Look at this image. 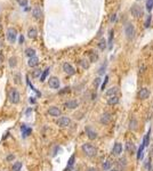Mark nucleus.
<instances>
[{"label": "nucleus", "mask_w": 153, "mask_h": 171, "mask_svg": "<svg viewBox=\"0 0 153 171\" xmlns=\"http://www.w3.org/2000/svg\"><path fill=\"white\" fill-rule=\"evenodd\" d=\"M81 151L83 152V154L86 155V156H89V157H93L95 155L97 154V148L95 147L94 145H91V144L89 143H86L83 144L82 146H81Z\"/></svg>", "instance_id": "f257e3e1"}, {"label": "nucleus", "mask_w": 153, "mask_h": 171, "mask_svg": "<svg viewBox=\"0 0 153 171\" xmlns=\"http://www.w3.org/2000/svg\"><path fill=\"white\" fill-rule=\"evenodd\" d=\"M9 101H10L12 104H15V105L18 104L20 101H21V95L15 88L10 89V91H9Z\"/></svg>", "instance_id": "f03ea898"}, {"label": "nucleus", "mask_w": 153, "mask_h": 171, "mask_svg": "<svg viewBox=\"0 0 153 171\" xmlns=\"http://www.w3.org/2000/svg\"><path fill=\"white\" fill-rule=\"evenodd\" d=\"M70 123H71V120H70V118H67V116H61L56 120V124L58 125L60 128H66L70 125Z\"/></svg>", "instance_id": "7ed1b4c3"}, {"label": "nucleus", "mask_w": 153, "mask_h": 171, "mask_svg": "<svg viewBox=\"0 0 153 171\" xmlns=\"http://www.w3.org/2000/svg\"><path fill=\"white\" fill-rule=\"evenodd\" d=\"M125 33H126L127 39L131 40V39L134 38V35H135V29H134V25L130 24V23H128V24L125 26Z\"/></svg>", "instance_id": "20e7f679"}, {"label": "nucleus", "mask_w": 153, "mask_h": 171, "mask_svg": "<svg viewBox=\"0 0 153 171\" xmlns=\"http://www.w3.org/2000/svg\"><path fill=\"white\" fill-rule=\"evenodd\" d=\"M16 38H17L16 30L13 28H8V30H7V39H8V41L10 43H14L16 41Z\"/></svg>", "instance_id": "39448f33"}, {"label": "nucleus", "mask_w": 153, "mask_h": 171, "mask_svg": "<svg viewBox=\"0 0 153 171\" xmlns=\"http://www.w3.org/2000/svg\"><path fill=\"white\" fill-rule=\"evenodd\" d=\"M48 86L50 87L52 89H58L60 86H61V82H60V79L56 78V77H52L49 78L48 80Z\"/></svg>", "instance_id": "423d86ee"}, {"label": "nucleus", "mask_w": 153, "mask_h": 171, "mask_svg": "<svg viewBox=\"0 0 153 171\" xmlns=\"http://www.w3.org/2000/svg\"><path fill=\"white\" fill-rule=\"evenodd\" d=\"M85 131H86L87 137H88L90 140H94V139H96L97 136H98L96 131H95L93 128H90V127H86V128H85Z\"/></svg>", "instance_id": "0eeeda50"}, {"label": "nucleus", "mask_w": 153, "mask_h": 171, "mask_svg": "<svg viewBox=\"0 0 153 171\" xmlns=\"http://www.w3.org/2000/svg\"><path fill=\"white\" fill-rule=\"evenodd\" d=\"M149 96H150V90L147 88H142V89H139V91H138V94H137V97H138V99H147L149 98Z\"/></svg>", "instance_id": "6e6552de"}, {"label": "nucleus", "mask_w": 153, "mask_h": 171, "mask_svg": "<svg viewBox=\"0 0 153 171\" xmlns=\"http://www.w3.org/2000/svg\"><path fill=\"white\" fill-rule=\"evenodd\" d=\"M48 114L50 115V116L53 118H58L62 115V111L58 109V107H56V106H52L50 109L48 110Z\"/></svg>", "instance_id": "1a4fd4ad"}, {"label": "nucleus", "mask_w": 153, "mask_h": 171, "mask_svg": "<svg viewBox=\"0 0 153 171\" xmlns=\"http://www.w3.org/2000/svg\"><path fill=\"white\" fill-rule=\"evenodd\" d=\"M63 71H64L67 75H73L75 73L74 67H73L70 63H64V64H63Z\"/></svg>", "instance_id": "9d476101"}, {"label": "nucleus", "mask_w": 153, "mask_h": 171, "mask_svg": "<svg viewBox=\"0 0 153 171\" xmlns=\"http://www.w3.org/2000/svg\"><path fill=\"white\" fill-rule=\"evenodd\" d=\"M121 153H122V145H121V143H115L112 148V154L114 156H119Z\"/></svg>", "instance_id": "9b49d317"}, {"label": "nucleus", "mask_w": 153, "mask_h": 171, "mask_svg": "<svg viewBox=\"0 0 153 171\" xmlns=\"http://www.w3.org/2000/svg\"><path fill=\"white\" fill-rule=\"evenodd\" d=\"M78 106H79V103L76 101H67L64 104V107H66V109H69V110H74Z\"/></svg>", "instance_id": "f8f14e48"}, {"label": "nucleus", "mask_w": 153, "mask_h": 171, "mask_svg": "<svg viewBox=\"0 0 153 171\" xmlns=\"http://www.w3.org/2000/svg\"><path fill=\"white\" fill-rule=\"evenodd\" d=\"M131 14H133L135 17H139V16L142 15V9H141V7H139L138 5H134V6L131 7Z\"/></svg>", "instance_id": "ddd939ff"}, {"label": "nucleus", "mask_w": 153, "mask_h": 171, "mask_svg": "<svg viewBox=\"0 0 153 171\" xmlns=\"http://www.w3.org/2000/svg\"><path fill=\"white\" fill-rule=\"evenodd\" d=\"M118 93H119V88H118V87H112V88H110L109 90L105 93V96H107V97L117 96Z\"/></svg>", "instance_id": "4468645a"}, {"label": "nucleus", "mask_w": 153, "mask_h": 171, "mask_svg": "<svg viewBox=\"0 0 153 171\" xmlns=\"http://www.w3.org/2000/svg\"><path fill=\"white\" fill-rule=\"evenodd\" d=\"M32 14L33 16L36 18H41V16H42V10H41L40 6H36L32 10Z\"/></svg>", "instance_id": "2eb2a0df"}, {"label": "nucleus", "mask_w": 153, "mask_h": 171, "mask_svg": "<svg viewBox=\"0 0 153 171\" xmlns=\"http://www.w3.org/2000/svg\"><path fill=\"white\" fill-rule=\"evenodd\" d=\"M38 64H39V58H38L37 56H34V57H31V58H29V62H28V65H29V66L34 67V66H37Z\"/></svg>", "instance_id": "dca6fc26"}, {"label": "nucleus", "mask_w": 153, "mask_h": 171, "mask_svg": "<svg viewBox=\"0 0 153 171\" xmlns=\"http://www.w3.org/2000/svg\"><path fill=\"white\" fill-rule=\"evenodd\" d=\"M74 161H75V156H74V155H72V156L69 159V161H67V167L65 168L64 171H70L71 169H72L73 165H74Z\"/></svg>", "instance_id": "f3484780"}, {"label": "nucleus", "mask_w": 153, "mask_h": 171, "mask_svg": "<svg viewBox=\"0 0 153 171\" xmlns=\"http://www.w3.org/2000/svg\"><path fill=\"white\" fill-rule=\"evenodd\" d=\"M111 121V115L109 113H104V114L101 116V123L102 124H107Z\"/></svg>", "instance_id": "a211bd4d"}, {"label": "nucleus", "mask_w": 153, "mask_h": 171, "mask_svg": "<svg viewBox=\"0 0 153 171\" xmlns=\"http://www.w3.org/2000/svg\"><path fill=\"white\" fill-rule=\"evenodd\" d=\"M21 130H22V132H23V136H24V137H28V136L31 133L32 129H31V128H29V127H26L25 124H23L22 127H21Z\"/></svg>", "instance_id": "6ab92c4d"}, {"label": "nucleus", "mask_w": 153, "mask_h": 171, "mask_svg": "<svg viewBox=\"0 0 153 171\" xmlns=\"http://www.w3.org/2000/svg\"><path fill=\"white\" fill-rule=\"evenodd\" d=\"M118 103H119V97L118 96H112L107 98V104L109 105H117Z\"/></svg>", "instance_id": "aec40b11"}, {"label": "nucleus", "mask_w": 153, "mask_h": 171, "mask_svg": "<svg viewBox=\"0 0 153 171\" xmlns=\"http://www.w3.org/2000/svg\"><path fill=\"white\" fill-rule=\"evenodd\" d=\"M37 34H38V31L36 30L34 28H31V29H29V31H28V37L29 38H31V39H34L37 37Z\"/></svg>", "instance_id": "412c9836"}, {"label": "nucleus", "mask_w": 153, "mask_h": 171, "mask_svg": "<svg viewBox=\"0 0 153 171\" xmlns=\"http://www.w3.org/2000/svg\"><path fill=\"white\" fill-rule=\"evenodd\" d=\"M22 162L21 161H17V162H15L14 164H13V167H12V171H21L22 170Z\"/></svg>", "instance_id": "4be33fe9"}, {"label": "nucleus", "mask_w": 153, "mask_h": 171, "mask_svg": "<svg viewBox=\"0 0 153 171\" xmlns=\"http://www.w3.org/2000/svg\"><path fill=\"white\" fill-rule=\"evenodd\" d=\"M150 132H151V129H149V131H147V133L145 135L144 139H143V145L145 147L149 146V143H150Z\"/></svg>", "instance_id": "5701e85b"}, {"label": "nucleus", "mask_w": 153, "mask_h": 171, "mask_svg": "<svg viewBox=\"0 0 153 171\" xmlns=\"http://www.w3.org/2000/svg\"><path fill=\"white\" fill-rule=\"evenodd\" d=\"M126 149H127V151H128L130 154H133V153H134V149H135V146H134L133 143L128 141V143L126 144Z\"/></svg>", "instance_id": "b1692460"}, {"label": "nucleus", "mask_w": 153, "mask_h": 171, "mask_svg": "<svg viewBox=\"0 0 153 171\" xmlns=\"http://www.w3.org/2000/svg\"><path fill=\"white\" fill-rule=\"evenodd\" d=\"M111 165H112V162L110 161V160H106V161H104L103 162V164H102V168H103V170H109L110 168H111Z\"/></svg>", "instance_id": "393cba45"}, {"label": "nucleus", "mask_w": 153, "mask_h": 171, "mask_svg": "<svg viewBox=\"0 0 153 171\" xmlns=\"http://www.w3.org/2000/svg\"><path fill=\"white\" fill-rule=\"evenodd\" d=\"M25 55H26V56H29L30 58H31V57H34V56H36V50H34L33 48H28L25 50Z\"/></svg>", "instance_id": "a878e982"}, {"label": "nucleus", "mask_w": 153, "mask_h": 171, "mask_svg": "<svg viewBox=\"0 0 153 171\" xmlns=\"http://www.w3.org/2000/svg\"><path fill=\"white\" fill-rule=\"evenodd\" d=\"M49 71H50V70H49V67H48V68H46V70L44 71V73H42V74H41V77H40V81H41V82H44V81L46 80V78L48 77V74H49Z\"/></svg>", "instance_id": "bb28decb"}, {"label": "nucleus", "mask_w": 153, "mask_h": 171, "mask_svg": "<svg viewBox=\"0 0 153 171\" xmlns=\"http://www.w3.org/2000/svg\"><path fill=\"white\" fill-rule=\"evenodd\" d=\"M144 148H145V146L142 144V145L139 146V148H138V152H137V160H141L142 159V155H143Z\"/></svg>", "instance_id": "cd10ccee"}, {"label": "nucleus", "mask_w": 153, "mask_h": 171, "mask_svg": "<svg viewBox=\"0 0 153 171\" xmlns=\"http://www.w3.org/2000/svg\"><path fill=\"white\" fill-rule=\"evenodd\" d=\"M137 128V120L136 119H131L130 120V123H129V129H136Z\"/></svg>", "instance_id": "c85d7f7f"}, {"label": "nucleus", "mask_w": 153, "mask_h": 171, "mask_svg": "<svg viewBox=\"0 0 153 171\" xmlns=\"http://www.w3.org/2000/svg\"><path fill=\"white\" fill-rule=\"evenodd\" d=\"M16 64H17L16 57H12V58L9 59V66L10 67H15V66H16Z\"/></svg>", "instance_id": "c756f323"}, {"label": "nucleus", "mask_w": 153, "mask_h": 171, "mask_svg": "<svg viewBox=\"0 0 153 171\" xmlns=\"http://www.w3.org/2000/svg\"><path fill=\"white\" fill-rule=\"evenodd\" d=\"M118 164H119L121 168H125L126 165H127V160H126L125 157H121L119 160V162H118Z\"/></svg>", "instance_id": "7c9ffc66"}, {"label": "nucleus", "mask_w": 153, "mask_h": 171, "mask_svg": "<svg viewBox=\"0 0 153 171\" xmlns=\"http://www.w3.org/2000/svg\"><path fill=\"white\" fill-rule=\"evenodd\" d=\"M153 8V0H147L146 1V9L147 12H151Z\"/></svg>", "instance_id": "2f4dec72"}, {"label": "nucleus", "mask_w": 153, "mask_h": 171, "mask_svg": "<svg viewBox=\"0 0 153 171\" xmlns=\"http://www.w3.org/2000/svg\"><path fill=\"white\" fill-rule=\"evenodd\" d=\"M89 55H90V62H96V60L98 59V55L94 54V51H90Z\"/></svg>", "instance_id": "473e14b6"}, {"label": "nucleus", "mask_w": 153, "mask_h": 171, "mask_svg": "<svg viewBox=\"0 0 153 171\" xmlns=\"http://www.w3.org/2000/svg\"><path fill=\"white\" fill-rule=\"evenodd\" d=\"M98 47H99V49H102V50H104V49H105V47H106V41H105V39H102V40L99 41V43H98Z\"/></svg>", "instance_id": "72a5a7b5"}, {"label": "nucleus", "mask_w": 153, "mask_h": 171, "mask_svg": "<svg viewBox=\"0 0 153 171\" xmlns=\"http://www.w3.org/2000/svg\"><path fill=\"white\" fill-rule=\"evenodd\" d=\"M107 82H109V77H107V75H106V77H105V80H104V82L102 83V87H101V90H102V91H103V90H104V89H105V87H106Z\"/></svg>", "instance_id": "f704fd0d"}, {"label": "nucleus", "mask_w": 153, "mask_h": 171, "mask_svg": "<svg viewBox=\"0 0 153 171\" xmlns=\"http://www.w3.org/2000/svg\"><path fill=\"white\" fill-rule=\"evenodd\" d=\"M112 39H113V30H110V38H109V47H112Z\"/></svg>", "instance_id": "c9c22d12"}, {"label": "nucleus", "mask_w": 153, "mask_h": 171, "mask_svg": "<svg viewBox=\"0 0 153 171\" xmlns=\"http://www.w3.org/2000/svg\"><path fill=\"white\" fill-rule=\"evenodd\" d=\"M151 18H152L151 15H149V16H147L146 22H145V28H149V26H150V23H151Z\"/></svg>", "instance_id": "e433bc0d"}, {"label": "nucleus", "mask_w": 153, "mask_h": 171, "mask_svg": "<svg viewBox=\"0 0 153 171\" xmlns=\"http://www.w3.org/2000/svg\"><path fill=\"white\" fill-rule=\"evenodd\" d=\"M18 2H20L21 6H26V2H28V0H17Z\"/></svg>", "instance_id": "4c0bfd02"}, {"label": "nucleus", "mask_w": 153, "mask_h": 171, "mask_svg": "<svg viewBox=\"0 0 153 171\" xmlns=\"http://www.w3.org/2000/svg\"><path fill=\"white\" fill-rule=\"evenodd\" d=\"M15 159V155H13V154H10L7 156V161H13V160Z\"/></svg>", "instance_id": "58836bf2"}, {"label": "nucleus", "mask_w": 153, "mask_h": 171, "mask_svg": "<svg viewBox=\"0 0 153 171\" xmlns=\"http://www.w3.org/2000/svg\"><path fill=\"white\" fill-rule=\"evenodd\" d=\"M99 82H101V79H99V78H97L96 80H95L94 85H95V86H98V85H99Z\"/></svg>", "instance_id": "ea45409f"}, {"label": "nucleus", "mask_w": 153, "mask_h": 171, "mask_svg": "<svg viewBox=\"0 0 153 171\" xmlns=\"http://www.w3.org/2000/svg\"><path fill=\"white\" fill-rule=\"evenodd\" d=\"M104 68H105V65H103L101 67V70H99V74H103V73H104Z\"/></svg>", "instance_id": "a19ab883"}, {"label": "nucleus", "mask_w": 153, "mask_h": 171, "mask_svg": "<svg viewBox=\"0 0 153 171\" xmlns=\"http://www.w3.org/2000/svg\"><path fill=\"white\" fill-rule=\"evenodd\" d=\"M117 20V15H112V17H111V22H114V21Z\"/></svg>", "instance_id": "79ce46f5"}, {"label": "nucleus", "mask_w": 153, "mask_h": 171, "mask_svg": "<svg viewBox=\"0 0 153 171\" xmlns=\"http://www.w3.org/2000/svg\"><path fill=\"white\" fill-rule=\"evenodd\" d=\"M23 41H24V37H23V35H20V43L22 44Z\"/></svg>", "instance_id": "37998d69"}, {"label": "nucleus", "mask_w": 153, "mask_h": 171, "mask_svg": "<svg viewBox=\"0 0 153 171\" xmlns=\"http://www.w3.org/2000/svg\"><path fill=\"white\" fill-rule=\"evenodd\" d=\"M86 171H97V169L96 168H88Z\"/></svg>", "instance_id": "c03bdc74"}, {"label": "nucleus", "mask_w": 153, "mask_h": 171, "mask_svg": "<svg viewBox=\"0 0 153 171\" xmlns=\"http://www.w3.org/2000/svg\"><path fill=\"white\" fill-rule=\"evenodd\" d=\"M29 101H30V103H32V104H34V103H36V101L33 99V97H30V99H29Z\"/></svg>", "instance_id": "a18cd8bd"}, {"label": "nucleus", "mask_w": 153, "mask_h": 171, "mask_svg": "<svg viewBox=\"0 0 153 171\" xmlns=\"http://www.w3.org/2000/svg\"><path fill=\"white\" fill-rule=\"evenodd\" d=\"M0 60H1V54H0Z\"/></svg>", "instance_id": "49530a36"}, {"label": "nucleus", "mask_w": 153, "mask_h": 171, "mask_svg": "<svg viewBox=\"0 0 153 171\" xmlns=\"http://www.w3.org/2000/svg\"><path fill=\"white\" fill-rule=\"evenodd\" d=\"M111 171H118V170H111Z\"/></svg>", "instance_id": "de8ad7c7"}, {"label": "nucleus", "mask_w": 153, "mask_h": 171, "mask_svg": "<svg viewBox=\"0 0 153 171\" xmlns=\"http://www.w3.org/2000/svg\"><path fill=\"white\" fill-rule=\"evenodd\" d=\"M152 171H153V170H152Z\"/></svg>", "instance_id": "09e8293b"}]
</instances>
